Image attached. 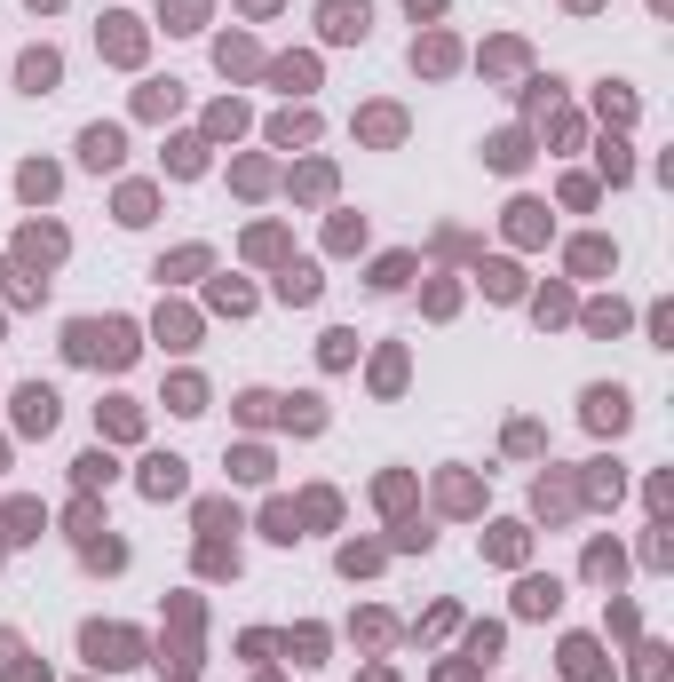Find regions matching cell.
Here are the masks:
<instances>
[{"label":"cell","mask_w":674,"mask_h":682,"mask_svg":"<svg viewBox=\"0 0 674 682\" xmlns=\"http://www.w3.org/2000/svg\"><path fill=\"white\" fill-rule=\"evenodd\" d=\"M278 294H286V302H318V270H310V262H302V270H286V278H278Z\"/></svg>","instance_id":"13"},{"label":"cell","mask_w":674,"mask_h":682,"mask_svg":"<svg viewBox=\"0 0 674 682\" xmlns=\"http://www.w3.org/2000/svg\"><path fill=\"white\" fill-rule=\"evenodd\" d=\"M56 72H64V64H56V56H48V48H32V56H24V64H16V80H24V88H32V96H40V88H56Z\"/></svg>","instance_id":"9"},{"label":"cell","mask_w":674,"mask_h":682,"mask_svg":"<svg viewBox=\"0 0 674 682\" xmlns=\"http://www.w3.org/2000/svg\"><path fill=\"white\" fill-rule=\"evenodd\" d=\"M104 429H112V437H135V405H127V397H112V413H104Z\"/></svg>","instance_id":"15"},{"label":"cell","mask_w":674,"mask_h":682,"mask_svg":"<svg viewBox=\"0 0 674 682\" xmlns=\"http://www.w3.org/2000/svg\"><path fill=\"white\" fill-rule=\"evenodd\" d=\"M64 357H80V365H127L135 357V326H119V318H72L64 326Z\"/></svg>","instance_id":"1"},{"label":"cell","mask_w":674,"mask_h":682,"mask_svg":"<svg viewBox=\"0 0 674 682\" xmlns=\"http://www.w3.org/2000/svg\"><path fill=\"white\" fill-rule=\"evenodd\" d=\"M80 651H88L96 675H112V667H135V659H143V635H127V627H88Z\"/></svg>","instance_id":"2"},{"label":"cell","mask_w":674,"mask_h":682,"mask_svg":"<svg viewBox=\"0 0 674 682\" xmlns=\"http://www.w3.org/2000/svg\"><path fill=\"white\" fill-rule=\"evenodd\" d=\"M88 564H104V571H119V564H127V548H119V540H88Z\"/></svg>","instance_id":"16"},{"label":"cell","mask_w":674,"mask_h":682,"mask_svg":"<svg viewBox=\"0 0 674 682\" xmlns=\"http://www.w3.org/2000/svg\"><path fill=\"white\" fill-rule=\"evenodd\" d=\"M104 24H112V32H104V48H112V56H135V48H143V32H135V16H104Z\"/></svg>","instance_id":"11"},{"label":"cell","mask_w":674,"mask_h":682,"mask_svg":"<svg viewBox=\"0 0 674 682\" xmlns=\"http://www.w3.org/2000/svg\"><path fill=\"white\" fill-rule=\"evenodd\" d=\"M119 151H127L119 127H88V135H80V159H88V167H119Z\"/></svg>","instance_id":"7"},{"label":"cell","mask_w":674,"mask_h":682,"mask_svg":"<svg viewBox=\"0 0 674 682\" xmlns=\"http://www.w3.org/2000/svg\"><path fill=\"white\" fill-rule=\"evenodd\" d=\"M587 579H619V548H595L587 556Z\"/></svg>","instance_id":"20"},{"label":"cell","mask_w":674,"mask_h":682,"mask_svg":"<svg viewBox=\"0 0 674 682\" xmlns=\"http://www.w3.org/2000/svg\"><path fill=\"white\" fill-rule=\"evenodd\" d=\"M16 429H32V437H48V429H56V389H40V381H32V389L16 397Z\"/></svg>","instance_id":"5"},{"label":"cell","mask_w":674,"mask_h":682,"mask_svg":"<svg viewBox=\"0 0 674 682\" xmlns=\"http://www.w3.org/2000/svg\"><path fill=\"white\" fill-rule=\"evenodd\" d=\"M627 421H635V405H627V389H587V429H611V437H619Z\"/></svg>","instance_id":"4"},{"label":"cell","mask_w":674,"mask_h":682,"mask_svg":"<svg viewBox=\"0 0 674 682\" xmlns=\"http://www.w3.org/2000/svg\"><path fill=\"white\" fill-rule=\"evenodd\" d=\"M318 24H326V40H365L373 32V8L365 0H318Z\"/></svg>","instance_id":"3"},{"label":"cell","mask_w":674,"mask_h":682,"mask_svg":"<svg viewBox=\"0 0 674 682\" xmlns=\"http://www.w3.org/2000/svg\"><path fill=\"white\" fill-rule=\"evenodd\" d=\"M8 651H16V643H8V635H0V667H8Z\"/></svg>","instance_id":"21"},{"label":"cell","mask_w":674,"mask_h":682,"mask_svg":"<svg viewBox=\"0 0 674 682\" xmlns=\"http://www.w3.org/2000/svg\"><path fill=\"white\" fill-rule=\"evenodd\" d=\"M143 492H151V500H175V492H183V460L151 453V460H143Z\"/></svg>","instance_id":"6"},{"label":"cell","mask_w":674,"mask_h":682,"mask_svg":"<svg viewBox=\"0 0 674 682\" xmlns=\"http://www.w3.org/2000/svg\"><path fill=\"white\" fill-rule=\"evenodd\" d=\"M571 262H579V270H603V262H611V246H603V238H587V246H571Z\"/></svg>","instance_id":"18"},{"label":"cell","mask_w":674,"mask_h":682,"mask_svg":"<svg viewBox=\"0 0 674 682\" xmlns=\"http://www.w3.org/2000/svg\"><path fill=\"white\" fill-rule=\"evenodd\" d=\"M32 8H56V0H32Z\"/></svg>","instance_id":"22"},{"label":"cell","mask_w":674,"mask_h":682,"mask_svg":"<svg viewBox=\"0 0 674 682\" xmlns=\"http://www.w3.org/2000/svg\"><path fill=\"white\" fill-rule=\"evenodd\" d=\"M405 278H413V254H381V262H373V286H381V294H397Z\"/></svg>","instance_id":"10"},{"label":"cell","mask_w":674,"mask_h":682,"mask_svg":"<svg viewBox=\"0 0 674 682\" xmlns=\"http://www.w3.org/2000/svg\"><path fill=\"white\" fill-rule=\"evenodd\" d=\"M595 500H619V460H595Z\"/></svg>","instance_id":"19"},{"label":"cell","mask_w":674,"mask_h":682,"mask_svg":"<svg viewBox=\"0 0 674 682\" xmlns=\"http://www.w3.org/2000/svg\"><path fill=\"white\" fill-rule=\"evenodd\" d=\"M556 603H563V587H556V579H524V595H516V611H524V619H548Z\"/></svg>","instance_id":"8"},{"label":"cell","mask_w":674,"mask_h":682,"mask_svg":"<svg viewBox=\"0 0 674 682\" xmlns=\"http://www.w3.org/2000/svg\"><path fill=\"white\" fill-rule=\"evenodd\" d=\"M492 556L516 564V556H524V532H516V524H492Z\"/></svg>","instance_id":"14"},{"label":"cell","mask_w":674,"mask_h":682,"mask_svg":"<svg viewBox=\"0 0 674 682\" xmlns=\"http://www.w3.org/2000/svg\"><path fill=\"white\" fill-rule=\"evenodd\" d=\"M72 476H80V484L96 492V484H112L119 468H112V453H80V460H72Z\"/></svg>","instance_id":"12"},{"label":"cell","mask_w":674,"mask_h":682,"mask_svg":"<svg viewBox=\"0 0 674 682\" xmlns=\"http://www.w3.org/2000/svg\"><path fill=\"white\" fill-rule=\"evenodd\" d=\"M492 167H524V135H500L492 143Z\"/></svg>","instance_id":"17"}]
</instances>
